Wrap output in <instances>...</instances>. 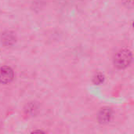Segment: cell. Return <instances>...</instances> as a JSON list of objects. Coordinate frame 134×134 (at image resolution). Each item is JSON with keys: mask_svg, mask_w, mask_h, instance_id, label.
<instances>
[{"mask_svg": "<svg viewBox=\"0 0 134 134\" xmlns=\"http://www.w3.org/2000/svg\"><path fill=\"white\" fill-rule=\"evenodd\" d=\"M132 53L127 49L119 50L115 56L114 64L116 68L119 69H124L130 66L132 62Z\"/></svg>", "mask_w": 134, "mask_h": 134, "instance_id": "6da1fadb", "label": "cell"}, {"mask_svg": "<svg viewBox=\"0 0 134 134\" xmlns=\"http://www.w3.org/2000/svg\"><path fill=\"white\" fill-rule=\"evenodd\" d=\"M13 71L9 67L0 68V82L2 84H7L13 79Z\"/></svg>", "mask_w": 134, "mask_h": 134, "instance_id": "7a4b0ae2", "label": "cell"}, {"mask_svg": "<svg viewBox=\"0 0 134 134\" xmlns=\"http://www.w3.org/2000/svg\"><path fill=\"white\" fill-rule=\"evenodd\" d=\"M112 117V110L108 108L105 107L101 108L98 114V121L100 123H107L110 122L111 119Z\"/></svg>", "mask_w": 134, "mask_h": 134, "instance_id": "3957f363", "label": "cell"}, {"mask_svg": "<svg viewBox=\"0 0 134 134\" xmlns=\"http://www.w3.org/2000/svg\"><path fill=\"white\" fill-rule=\"evenodd\" d=\"M16 42V35L12 31H5L2 35V43L5 46H10Z\"/></svg>", "mask_w": 134, "mask_h": 134, "instance_id": "277c9868", "label": "cell"}, {"mask_svg": "<svg viewBox=\"0 0 134 134\" xmlns=\"http://www.w3.org/2000/svg\"><path fill=\"white\" fill-rule=\"evenodd\" d=\"M104 81V75H102L101 73H98L94 77H93V82L94 84L96 85H100L101 83H103Z\"/></svg>", "mask_w": 134, "mask_h": 134, "instance_id": "5b68a950", "label": "cell"}]
</instances>
